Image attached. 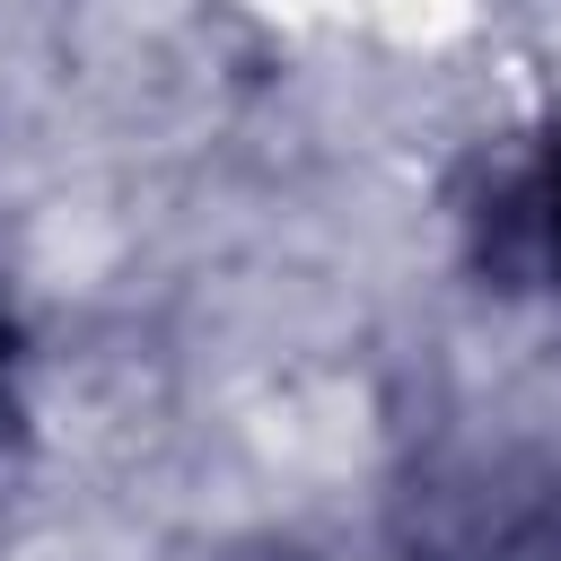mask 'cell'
I'll return each mask as SVG.
<instances>
[{
	"label": "cell",
	"mask_w": 561,
	"mask_h": 561,
	"mask_svg": "<svg viewBox=\"0 0 561 561\" xmlns=\"http://www.w3.org/2000/svg\"><path fill=\"white\" fill-rule=\"evenodd\" d=\"M9 377H18V333H9V316H0V421H9Z\"/></svg>",
	"instance_id": "7a4b0ae2"
},
{
	"label": "cell",
	"mask_w": 561,
	"mask_h": 561,
	"mask_svg": "<svg viewBox=\"0 0 561 561\" xmlns=\"http://www.w3.org/2000/svg\"><path fill=\"white\" fill-rule=\"evenodd\" d=\"M491 263L500 272H561V131L526 167V184L491 210Z\"/></svg>",
	"instance_id": "6da1fadb"
}]
</instances>
